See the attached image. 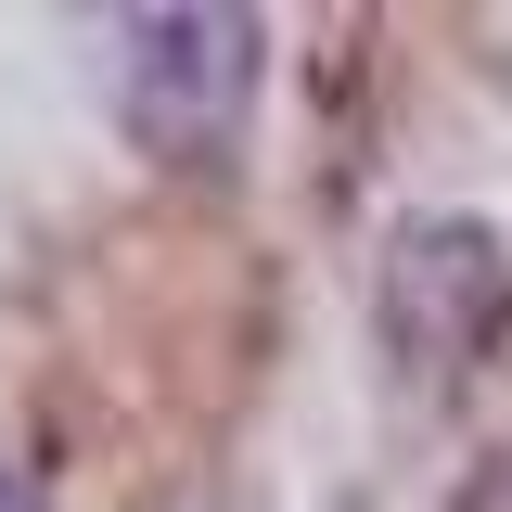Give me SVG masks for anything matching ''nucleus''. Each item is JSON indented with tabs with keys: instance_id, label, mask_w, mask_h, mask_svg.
I'll return each instance as SVG.
<instances>
[{
	"instance_id": "7ed1b4c3",
	"label": "nucleus",
	"mask_w": 512,
	"mask_h": 512,
	"mask_svg": "<svg viewBox=\"0 0 512 512\" xmlns=\"http://www.w3.org/2000/svg\"><path fill=\"white\" fill-rule=\"evenodd\" d=\"M461 512H512V448L487 461V474H474V500H461Z\"/></svg>"
},
{
	"instance_id": "f03ea898",
	"label": "nucleus",
	"mask_w": 512,
	"mask_h": 512,
	"mask_svg": "<svg viewBox=\"0 0 512 512\" xmlns=\"http://www.w3.org/2000/svg\"><path fill=\"white\" fill-rule=\"evenodd\" d=\"M500 244L474 231V218H423L410 244H397V269H384V333H397V359L410 372H461L474 346H487V320H500Z\"/></svg>"
},
{
	"instance_id": "20e7f679",
	"label": "nucleus",
	"mask_w": 512,
	"mask_h": 512,
	"mask_svg": "<svg viewBox=\"0 0 512 512\" xmlns=\"http://www.w3.org/2000/svg\"><path fill=\"white\" fill-rule=\"evenodd\" d=\"M0 512H26V487H13V474H0Z\"/></svg>"
},
{
	"instance_id": "f257e3e1",
	"label": "nucleus",
	"mask_w": 512,
	"mask_h": 512,
	"mask_svg": "<svg viewBox=\"0 0 512 512\" xmlns=\"http://www.w3.org/2000/svg\"><path fill=\"white\" fill-rule=\"evenodd\" d=\"M128 128L154 154L205 167L231 128H244V90H256V26L244 13H128Z\"/></svg>"
}]
</instances>
